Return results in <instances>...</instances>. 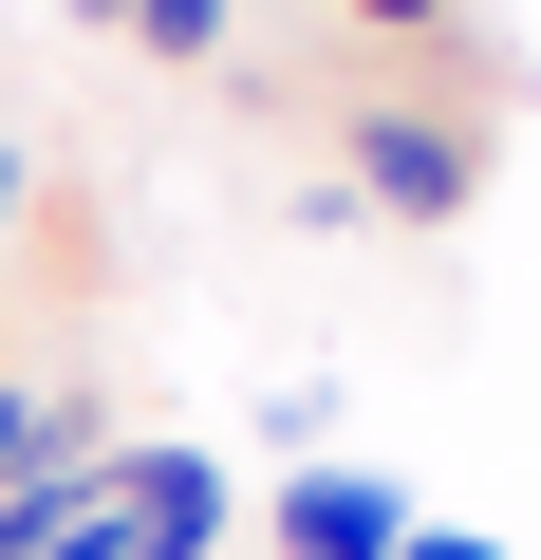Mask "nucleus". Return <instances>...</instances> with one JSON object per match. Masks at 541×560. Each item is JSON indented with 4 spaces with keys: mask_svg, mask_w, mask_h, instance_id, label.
I'll use <instances>...</instances> for the list:
<instances>
[{
    "mask_svg": "<svg viewBox=\"0 0 541 560\" xmlns=\"http://www.w3.org/2000/svg\"><path fill=\"white\" fill-rule=\"evenodd\" d=\"M337 187H355L374 224H467V206H485V131L430 113V94H374L355 150H337Z\"/></svg>",
    "mask_w": 541,
    "mask_h": 560,
    "instance_id": "1",
    "label": "nucleus"
},
{
    "mask_svg": "<svg viewBox=\"0 0 541 560\" xmlns=\"http://www.w3.org/2000/svg\"><path fill=\"white\" fill-rule=\"evenodd\" d=\"M261 541H281V560H392L411 541V486L355 467V448L337 467H281V523H261Z\"/></svg>",
    "mask_w": 541,
    "mask_h": 560,
    "instance_id": "2",
    "label": "nucleus"
},
{
    "mask_svg": "<svg viewBox=\"0 0 541 560\" xmlns=\"http://www.w3.org/2000/svg\"><path fill=\"white\" fill-rule=\"evenodd\" d=\"M113 504H131L150 560H205V541H224V448H187V430H168V448H113Z\"/></svg>",
    "mask_w": 541,
    "mask_h": 560,
    "instance_id": "3",
    "label": "nucleus"
},
{
    "mask_svg": "<svg viewBox=\"0 0 541 560\" xmlns=\"http://www.w3.org/2000/svg\"><path fill=\"white\" fill-rule=\"evenodd\" d=\"M75 467H113L94 393H0V486H75Z\"/></svg>",
    "mask_w": 541,
    "mask_h": 560,
    "instance_id": "4",
    "label": "nucleus"
},
{
    "mask_svg": "<svg viewBox=\"0 0 541 560\" xmlns=\"http://www.w3.org/2000/svg\"><path fill=\"white\" fill-rule=\"evenodd\" d=\"M261 448H281V467H337V393H261Z\"/></svg>",
    "mask_w": 541,
    "mask_h": 560,
    "instance_id": "5",
    "label": "nucleus"
},
{
    "mask_svg": "<svg viewBox=\"0 0 541 560\" xmlns=\"http://www.w3.org/2000/svg\"><path fill=\"white\" fill-rule=\"evenodd\" d=\"M131 38L150 57H224V0H131Z\"/></svg>",
    "mask_w": 541,
    "mask_h": 560,
    "instance_id": "6",
    "label": "nucleus"
},
{
    "mask_svg": "<svg viewBox=\"0 0 541 560\" xmlns=\"http://www.w3.org/2000/svg\"><path fill=\"white\" fill-rule=\"evenodd\" d=\"M392 560H504V541H448V523H411V541H392Z\"/></svg>",
    "mask_w": 541,
    "mask_h": 560,
    "instance_id": "7",
    "label": "nucleus"
},
{
    "mask_svg": "<svg viewBox=\"0 0 541 560\" xmlns=\"http://www.w3.org/2000/svg\"><path fill=\"white\" fill-rule=\"evenodd\" d=\"M75 20H131V0H75Z\"/></svg>",
    "mask_w": 541,
    "mask_h": 560,
    "instance_id": "8",
    "label": "nucleus"
}]
</instances>
